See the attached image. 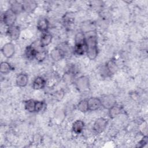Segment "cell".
Instances as JSON below:
<instances>
[{
  "instance_id": "obj_1",
  "label": "cell",
  "mask_w": 148,
  "mask_h": 148,
  "mask_svg": "<svg viewBox=\"0 0 148 148\" xmlns=\"http://www.w3.org/2000/svg\"><path fill=\"white\" fill-rule=\"evenodd\" d=\"M86 51L88 58L93 60L98 55L97 38L95 35H91L86 38Z\"/></svg>"
},
{
  "instance_id": "obj_2",
  "label": "cell",
  "mask_w": 148,
  "mask_h": 148,
  "mask_svg": "<svg viewBox=\"0 0 148 148\" xmlns=\"http://www.w3.org/2000/svg\"><path fill=\"white\" fill-rule=\"evenodd\" d=\"M16 16L17 14L13 12L10 9H9L2 14L1 20L6 26L10 27L14 25L16 20Z\"/></svg>"
},
{
  "instance_id": "obj_3",
  "label": "cell",
  "mask_w": 148,
  "mask_h": 148,
  "mask_svg": "<svg viewBox=\"0 0 148 148\" xmlns=\"http://www.w3.org/2000/svg\"><path fill=\"white\" fill-rule=\"evenodd\" d=\"M108 120L103 117H100L95 120L93 125V130L97 134H101L106 128Z\"/></svg>"
},
{
  "instance_id": "obj_4",
  "label": "cell",
  "mask_w": 148,
  "mask_h": 148,
  "mask_svg": "<svg viewBox=\"0 0 148 148\" xmlns=\"http://www.w3.org/2000/svg\"><path fill=\"white\" fill-rule=\"evenodd\" d=\"M101 101L102 106L105 109H109L112 106L116 104V99L114 95L112 94L105 95L100 99Z\"/></svg>"
},
{
  "instance_id": "obj_5",
  "label": "cell",
  "mask_w": 148,
  "mask_h": 148,
  "mask_svg": "<svg viewBox=\"0 0 148 148\" xmlns=\"http://www.w3.org/2000/svg\"><path fill=\"white\" fill-rule=\"evenodd\" d=\"M75 85L79 91H84L89 88L88 79L86 76H80L75 80Z\"/></svg>"
},
{
  "instance_id": "obj_6",
  "label": "cell",
  "mask_w": 148,
  "mask_h": 148,
  "mask_svg": "<svg viewBox=\"0 0 148 148\" xmlns=\"http://www.w3.org/2000/svg\"><path fill=\"white\" fill-rule=\"evenodd\" d=\"M88 110L94 111L102 106L100 98L97 97H91L87 99Z\"/></svg>"
},
{
  "instance_id": "obj_7",
  "label": "cell",
  "mask_w": 148,
  "mask_h": 148,
  "mask_svg": "<svg viewBox=\"0 0 148 148\" xmlns=\"http://www.w3.org/2000/svg\"><path fill=\"white\" fill-rule=\"evenodd\" d=\"M6 33L8 36L13 40H16L18 39L20 34V30L18 27L16 25H12L8 27L7 29Z\"/></svg>"
},
{
  "instance_id": "obj_8",
  "label": "cell",
  "mask_w": 148,
  "mask_h": 148,
  "mask_svg": "<svg viewBox=\"0 0 148 148\" xmlns=\"http://www.w3.org/2000/svg\"><path fill=\"white\" fill-rule=\"evenodd\" d=\"M1 50L2 54L5 57L10 58L14 54V46L12 43H7L3 45Z\"/></svg>"
},
{
  "instance_id": "obj_9",
  "label": "cell",
  "mask_w": 148,
  "mask_h": 148,
  "mask_svg": "<svg viewBox=\"0 0 148 148\" xmlns=\"http://www.w3.org/2000/svg\"><path fill=\"white\" fill-rule=\"evenodd\" d=\"M52 35L50 33L47 32L42 33L40 39V45L41 47H45L50 44L52 40Z\"/></svg>"
},
{
  "instance_id": "obj_10",
  "label": "cell",
  "mask_w": 148,
  "mask_h": 148,
  "mask_svg": "<svg viewBox=\"0 0 148 148\" xmlns=\"http://www.w3.org/2000/svg\"><path fill=\"white\" fill-rule=\"evenodd\" d=\"M46 84V81L43 77L38 76L34 79L32 83V87L35 90H40L45 87Z\"/></svg>"
},
{
  "instance_id": "obj_11",
  "label": "cell",
  "mask_w": 148,
  "mask_h": 148,
  "mask_svg": "<svg viewBox=\"0 0 148 148\" xmlns=\"http://www.w3.org/2000/svg\"><path fill=\"white\" fill-rule=\"evenodd\" d=\"M24 11L27 13H31L35 10L37 3L34 1H25L23 2Z\"/></svg>"
},
{
  "instance_id": "obj_12",
  "label": "cell",
  "mask_w": 148,
  "mask_h": 148,
  "mask_svg": "<svg viewBox=\"0 0 148 148\" xmlns=\"http://www.w3.org/2000/svg\"><path fill=\"white\" fill-rule=\"evenodd\" d=\"M37 28L42 33L47 32L49 28V22L44 17L39 18L37 22Z\"/></svg>"
},
{
  "instance_id": "obj_13",
  "label": "cell",
  "mask_w": 148,
  "mask_h": 148,
  "mask_svg": "<svg viewBox=\"0 0 148 148\" xmlns=\"http://www.w3.org/2000/svg\"><path fill=\"white\" fill-rule=\"evenodd\" d=\"M28 82V78L27 75L25 73L18 74L16 79V82L18 86L20 87H23L26 86Z\"/></svg>"
},
{
  "instance_id": "obj_14",
  "label": "cell",
  "mask_w": 148,
  "mask_h": 148,
  "mask_svg": "<svg viewBox=\"0 0 148 148\" xmlns=\"http://www.w3.org/2000/svg\"><path fill=\"white\" fill-rule=\"evenodd\" d=\"M122 111L121 107L117 104H115L109 109V115L112 119H114L121 113Z\"/></svg>"
},
{
  "instance_id": "obj_15",
  "label": "cell",
  "mask_w": 148,
  "mask_h": 148,
  "mask_svg": "<svg viewBox=\"0 0 148 148\" xmlns=\"http://www.w3.org/2000/svg\"><path fill=\"white\" fill-rule=\"evenodd\" d=\"M84 123L80 120H76L72 125V130L75 134H80L84 128Z\"/></svg>"
},
{
  "instance_id": "obj_16",
  "label": "cell",
  "mask_w": 148,
  "mask_h": 148,
  "mask_svg": "<svg viewBox=\"0 0 148 148\" xmlns=\"http://www.w3.org/2000/svg\"><path fill=\"white\" fill-rule=\"evenodd\" d=\"M50 57L54 61H58L63 58L64 56L62 51L58 47L51 50L50 52Z\"/></svg>"
},
{
  "instance_id": "obj_17",
  "label": "cell",
  "mask_w": 148,
  "mask_h": 148,
  "mask_svg": "<svg viewBox=\"0 0 148 148\" xmlns=\"http://www.w3.org/2000/svg\"><path fill=\"white\" fill-rule=\"evenodd\" d=\"M38 50L32 46H28L26 47L25 50V55L28 59L32 60L35 58V56Z\"/></svg>"
},
{
  "instance_id": "obj_18",
  "label": "cell",
  "mask_w": 148,
  "mask_h": 148,
  "mask_svg": "<svg viewBox=\"0 0 148 148\" xmlns=\"http://www.w3.org/2000/svg\"><path fill=\"white\" fill-rule=\"evenodd\" d=\"M10 9L16 14H20L23 11H24L23 3H21L17 1H14L11 4Z\"/></svg>"
},
{
  "instance_id": "obj_19",
  "label": "cell",
  "mask_w": 148,
  "mask_h": 148,
  "mask_svg": "<svg viewBox=\"0 0 148 148\" xmlns=\"http://www.w3.org/2000/svg\"><path fill=\"white\" fill-rule=\"evenodd\" d=\"M75 45H83L86 46V37L83 32L77 33L75 38Z\"/></svg>"
},
{
  "instance_id": "obj_20",
  "label": "cell",
  "mask_w": 148,
  "mask_h": 148,
  "mask_svg": "<svg viewBox=\"0 0 148 148\" xmlns=\"http://www.w3.org/2000/svg\"><path fill=\"white\" fill-rule=\"evenodd\" d=\"M105 68H106L109 75L113 74L117 69V65H116L115 62L113 60L109 61L106 63Z\"/></svg>"
},
{
  "instance_id": "obj_21",
  "label": "cell",
  "mask_w": 148,
  "mask_h": 148,
  "mask_svg": "<svg viewBox=\"0 0 148 148\" xmlns=\"http://www.w3.org/2000/svg\"><path fill=\"white\" fill-rule=\"evenodd\" d=\"M35 103L36 101L34 99H28L25 102V108L29 112H35Z\"/></svg>"
},
{
  "instance_id": "obj_22",
  "label": "cell",
  "mask_w": 148,
  "mask_h": 148,
  "mask_svg": "<svg viewBox=\"0 0 148 148\" xmlns=\"http://www.w3.org/2000/svg\"><path fill=\"white\" fill-rule=\"evenodd\" d=\"M77 109L79 110H80L82 112L85 113L87 111H88V102L87 99H84L81 100L77 104Z\"/></svg>"
},
{
  "instance_id": "obj_23",
  "label": "cell",
  "mask_w": 148,
  "mask_h": 148,
  "mask_svg": "<svg viewBox=\"0 0 148 148\" xmlns=\"http://www.w3.org/2000/svg\"><path fill=\"white\" fill-rule=\"evenodd\" d=\"M10 64L7 62H2L0 65V71L2 73H8L12 70Z\"/></svg>"
},
{
  "instance_id": "obj_24",
  "label": "cell",
  "mask_w": 148,
  "mask_h": 148,
  "mask_svg": "<svg viewBox=\"0 0 148 148\" xmlns=\"http://www.w3.org/2000/svg\"><path fill=\"white\" fill-rule=\"evenodd\" d=\"M73 51L75 54L82 56L86 51V46L83 45H75Z\"/></svg>"
},
{
  "instance_id": "obj_25",
  "label": "cell",
  "mask_w": 148,
  "mask_h": 148,
  "mask_svg": "<svg viewBox=\"0 0 148 148\" xmlns=\"http://www.w3.org/2000/svg\"><path fill=\"white\" fill-rule=\"evenodd\" d=\"M46 57V52L45 50H39L37 51L35 59L38 61H43Z\"/></svg>"
},
{
  "instance_id": "obj_26",
  "label": "cell",
  "mask_w": 148,
  "mask_h": 148,
  "mask_svg": "<svg viewBox=\"0 0 148 148\" xmlns=\"http://www.w3.org/2000/svg\"><path fill=\"white\" fill-rule=\"evenodd\" d=\"M44 107V103L42 101H36L35 103V112H39L42 111Z\"/></svg>"
},
{
  "instance_id": "obj_27",
  "label": "cell",
  "mask_w": 148,
  "mask_h": 148,
  "mask_svg": "<svg viewBox=\"0 0 148 148\" xmlns=\"http://www.w3.org/2000/svg\"><path fill=\"white\" fill-rule=\"evenodd\" d=\"M147 141H148V139H147V136H144L142 139L139 142V144H138V147H143L144 146L146 143H147Z\"/></svg>"
}]
</instances>
